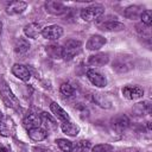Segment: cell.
<instances>
[{
  "label": "cell",
  "instance_id": "obj_1",
  "mask_svg": "<svg viewBox=\"0 0 152 152\" xmlns=\"http://www.w3.org/2000/svg\"><path fill=\"white\" fill-rule=\"evenodd\" d=\"M0 94H1L2 101L8 107H11V108H13L15 110L20 109V104H19V101H18L17 96L13 94V91L11 90V88L8 87V84L5 81L0 82Z\"/></svg>",
  "mask_w": 152,
  "mask_h": 152
},
{
  "label": "cell",
  "instance_id": "obj_4",
  "mask_svg": "<svg viewBox=\"0 0 152 152\" xmlns=\"http://www.w3.org/2000/svg\"><path fill=\"white\" fill-rule=\"evenodd\" d=\"M133 68V61L129 56H118L113 62V69L118 72H126Z\"/></svg>",
  "mask_w": 152,
  "mask_h": 152
},
{
  "label": "cell",
  "instance_id": "obj_30",
  "mask_svg": "<svg viewBox=\"0 0 152 152\" xmlns=\"http://www.w3.org/2000/svg\"><path fill=\"white\" fill-rule=\"evenodd\" d=\"M113 146L109 144H99L91 148V152H112Z\"/></svg>",
  "mask_w": 152,
  "mask_h": 152
},
{
  "label": "cell",
  "instance_id": "obj_6",
  "mask_svg": "<svg viewBox=\"0 0 152 152\" xmlns=\"http://www.w3.org/2000/svg\"><path fill=\"white\" fill-rule=\"evenodd\" d=\"M110 126H112V129L116 133H122L124 131H126L129 126V119L124 115V114H120V115H116L115 118L112 119V122H110Z\"/></svg>",
  "mask_w": 152,
  "mask_h": 152
},
{
  "label": "cell",
  "instance_id": "obj_23",
  "mask_svg": "<svg viewBox=\"0 0 152 152\" xmlns=\"http://www.w3.org/2000/svg\"><path fill=\"white\" fill-rule=\"evenodd\" d=\"M45 51H46L48 56L53 58V59L62 58V46H59L58 44H50V45H48L45 48Z\"/></svg>",
  "mask_w": 152,
  "mask_h": 152
},
{
  "label": "cell",
  "instance_id": "obj_2",
  "mask_svg": "<svg viewBox=\"0 0 152 152\" xmlns=\"http://www.w3.org/2000/svg\"><path fill=\"white\" fill-rule=\"evenodd\" d=\"M82 50V43L77 39H69L65 42L64 46L62 48V58L71 59L76 55H78Z\"/></svg>",
  "mask_w": 152,
  "mask_h": 152
},
{
  "label": "cell",
  "instance_id": "obj_27",
  "mask_svg": "<svg viewBox=\"0 0 152 152\" xmlns=\"http://www.w3.org/2000/svg\"><path fill=\"white\" fill-rule=\"evenodd\" d=\"M59 90H61L62 95H64V96H66V97H71V96L75 94L74 87H72L70 83H68V82L62 83L61 87H59Z\"/></svg>",
  "mask_w": 152,
  "mask_h": 152
},
{
  "label": "cell",
  "instance_id": "obj_11",
  "mask_svg": "<svg viewBox=\"0 0 152 152\" xmlns=\"http://www.w3.org/2000/svg\"><path fill=\"white\" fill-rule=\"evenodd\" d=\"M87 77L90 81V83H93L95 87L99 88H103L107 86V80L104 76H102L100 72L95 71V70H88L87 71Z\"/></svg>",
  "mask_w": 152,
  "mask_h": 152
},
{
  "label": "cell",
  "instance_id": "obj_24",
  "mask_svg": "<svg viewBox=\"0 0 152 152\" xmlns=\"http://www.w3.org/2000/svg\"><path fill=\"white\" fill-rule=\"evenodd\" d=\"M93 99H94L95 103L99 104V106L102 107V108H110V107H112V106H110V104H112L110 101H109L103 94H94Z\"/></svg>",
  "mask_w": 152,
  "mask_h": 152
},
{
  "label": "cell",
  "instance_id": "obj_7",
  "mask_svg": "<svg viewBox=\"0 0 152 152\" xmlns=\"http://www.w3.org/2000/svg\"><path fill=\"white\" fill-rule=\"evenodd\" d=\"M14 129L15 127L13 121L0 112V134L4 137H10L14 134Z\"/></svg>",
  "mask_w": 152,
  "mask_h": 152
},
{
  "label": "cell",
  "instance_id": "obj_12",
  "mask_svg": "<svg viewBox=\"0 0 152 152\" xmlns=\"http://www.w3.org/2000/svg\"><path fill=\"white\" fill-rule=\"evenodd\" d=\"M104 44H106V38L104 37H102L100 34H93L88 39V42L86 44V48L90 51H95V50H100Z\"/></svg>",
  "mask_w": 152,
  "mask_h": 152
},
{
  "label": "cell",
  "instance_id": "obj_18",
  "mask_svg": "<svg viewBox=\"0 0 152 152\" xmlns=\"http://www.w3.org/2000/svg\"><path fill=\"white\" fill-rule=\"evenodd\" d=\"M30 46H31V44L26 38L19 37L14 43V51L19 55H24L30 50Z\"/></svg>",
  "mask_w": 152,
  "mask_h": 152
},
{
  "label": "cell",
  "instance_id": "obj_19",
  "mask_svg": "<svg viewBox=\"0 0 152 152\" xmlns=\"http://www.w3.org/2000/svg\"><path fill=\"white\" fill-rule=\"evenodd\" d=\"M61 128H62L63 133H65L66 135H70V137H76L80 132V127L77 125H75L74 122H71L70 120L63 121V124L61 125Z\"/></svg>",
  "mask_w": 152,
  "mask_h": 152
},
{
  "label": "cell",
  "instance_id": "obj_25",
  "mask_svg": "<svg viewBox=\"0 0 152 152\" xmlns=\"http://www.w3.org/2000/svg\"><path fill=\"white\" fill-rule=\"evenodd\" d=\"M39 116H40L42 124H44V126H45L48 129H53V128H56V122H55V120H53L48 113H42Z\"/></svg>",
  "mask_w": 152,
  "mask_h": 152
},
{
  "label": "cell",
  "instance_id": "obj_13",
  "mask_svg": "<svg viewBox=\"0 0 152 152\" xmlns=\"http://www.w3.org/2000/svg\"><path fill=\"white\" fill-rule=\"evenodd\" d=\"M12 74L15 77H18L19 80L24 81V82H27L31 78V74H30L28 69L25 65H23V64H18V63L13 64V66H12Z\"/></svg>",
  "mask_w": 152,
  "mask_h": 152
},
{
  "label": "cell",
  "instance_id": "obj_33",
  "mask_svg": "<svg viewBox=\"0 0 152 152\" xmlns=\"http://www.w3.org/2000/svg\"><path fill=\"white\" fill-rule=\"evenodd\" d=\"M33 151H36V152H51L50 150L44 148V147H33Z\"/></svg>",
  "mask_w": 152,
  "mask_h": 152
},
{
  "label": "cell",
  "instance_id": "obj_21",
  "mask_svg": "<svg viewBox=\"0 0 152 152\" xmlns=\"http://www.w3.org/2000/svg\"><path fill=\"white\" fill-rule=\"evenodd\" d=\"M50 109H51V112L53 113V115L57 116L59 120H62V121H68V120H70L69 114H68L58 103L52 102V103L50 104Z\"/></svg>",
  "mask_w": 152,
  "mask_h": 152
},
{
  "label": "cell",
  "instance_id": "obj_31",
  "mask_svg": "<svg viewBox=\"0 0 152 152\" xmlns=\"http://www.w3.org/2000/svg\"><path fill=\"white\" fill-rule=\"evenodd\" d=\"M140 19H141V24L146 25V26H150L151 23H152V14H151V11L146 10V11H142V13L140 14Z\"/></svg>",
  "mask_w": 152,
  "mask_h": 152
},
{
  "label": "cell",
  "instance_id": "obj_26",
  "mask_svg": "<svg viewBox=\"0 0 152 152\" xmlns=\"http://www.w3.org/2000/svg\"><path fill=\"white\" fill-rule=\"evenodd\" d=\"M134 110L139 114V115H144V114H150L151 113V104L150 102H141V103H137Z\"/></svg>",
  "mask_w": 152,
  "mask_h": 152
},
{
  "label": "cell",
  "instance_id": "obj_17",
  "mask_svg": "<svg viewBox=\"0 0 152 152\" xmlns=\"http://www.w3.org/2000/svg\"><path fill=\"white\" fill-rule=\"evenodd\" d=\"M24 33H25L26 37L34 39V38L38 37V34L42 33V27H40V25L37 24V23H30V24L25 25V27H24Z\"/></svg>",
  "mask_w": 152,
  "mask_h": 152
},
{
  "label": "cell",
  "instance_id": "obj_34",
  "mask_svg": "<svg viewBox=\"0 0 152 152\" xmlns=\"http://www.w3.org/2000/svg\"><path fill=\"white\" fill-rule=\"evenodd\" d=\"M1 30H2V24H1V21H0V34H1Z\"/></svg>",
  "mask_w": 152,
  "mask_h": 152
},
{
  "label": "cell",
  "instance_id": "obj_15",
  "mask_svg": "<svg viewBox=\"0 0 152 152\" xmlns=\"http://www.w3.org/2000/svg\"><path fill=\"white\" fill-rule=\"evenodd\" d=\"M100 30L106 31V32H118V31H122L125 30V25L120 21H115V20H109V21H104L102 24L99 25Z\"/></svg>",
  "mask_w": 152,
  "mask_h": 152
},
{
  "label": "cell",
  "instance_id": "obj_16",
  "mask_svg": "<svg viewBox=\"0 0 152 152\" xmlns=\"http://www.w3.org/2000/svg\"><path fill=\"white\" fill-rule=\"evenodd\" d=\"M23 125L26 129H32V128H37V127H40L42 125V120H40V116L38 114H28L24 118L23 120Z\"/></svg>",
  "mask_w": 152,
  "mask_h": 152
},
{
  "label": "cell",
  "instance_id": "obj_20",
  "mask_svg": "<svg viewBox=\"0 0 152 152\" xmlns=\"http://www.w3.org/2000/svg\"><path fill=\"white\" fill-rule=\"evenodd\" d=\"M142 13V8L140 6H137V5H132V6H128L125 12H124V15L129 19V20H135L138 18H140V14Z\"/></svg>",
  "mask_w": 152,
  "mask_h": 152
},
{
  "label": "cell",
  "instance_id": "obj_28",
  "mask_svg": "<svg viewBox=\"0 0 152 152\" xmlns=\"http://www.w3.org/2000/svg\"><path fill=\"white\" fill-rule=\"evenodd\" d=\"M56 142H57L58 147H59L63 152H71L72 148H74L72 142L69 141V140H66V139H57Z\"/></svg>",
  "mask_w": 152,
  "mask_h": 152
},
{
  "label": "cell",
  "instance_id": "obj_9",
  "mask_svg": "<svg viewBox=\"0 0 152 152\" xmlns=\"http://www.w3.org/2000/svg\"><path fill=\"white\" fill-rule=\"evenodd\" d=\"M45 11L52 15H62L68 11V8L59 1H48L45 2Z\"/></svg>",
  "mask_w": 152,
  "mask_h": 152
},
{
  "label": "cell",
  "instance_id": "obj_8",
  "mask_svg": "<svg viewBox=\"0 0 152 152\" xmlns=\"http://www.w3.org/2000/svg\"><path fill=\"white\" fill-rule=\"evenodd\" d=\"M122 95L127 99V100H138L140 97H142L144 95V89L139 86H125L122 88Z\"/></svg>",
  "mask_w": 152,
  "mask_h": 152
},
{
  "label": "cell",
  "instance_id": "obj_3",
  "mask_svg": "<svg viewBox=\"0 0 152 152\" xmlns=\"http://www.w3.org/2000/svg\"><path fill=\"white\" fill-rule=\"evenodd\" d=\"M104 12V8L102 6H97V5H94V6H89V7H84L81 10V18L87 21V23H90V21H94V20H97Z\"/></svg>",
  "mask_w": 152,
  "mask_h": 152
},
{
  "label": "cell",
  "instance_id": "obj_29",
  "mask_svg": "<svg viewBox=\"0 0 152 152\" xmlns=\"http://www.w3.org/2000/svg\"><path fill=\"white\" fill-rule=\"evenodd\" d=\"M137 32L145 39H150L151 38V30H150V26H146L144 24L141 25H137Z\"/></svg>",
  "mask_w": 152,
  "mask_h": 152
},
{
  "label": "cell",
  "instance_id": "obj_32",
  "mask_svg": "<svg viewBox=\"0 0 152 152\" xmlns=\"http://www.w3.org/2000/svg\"><path fill=\"white\" fill-rule=\"evenodd\" d=\"M89 147H90V142L87 141V140H82V141H78L74 148H75V151H77V152H84V151H87ZM74 148H72V150H74Z\"/></svg>",
  "mask_w": 152,
  "mask_h": 152
},
{
  "label": "cell",
  "instance_id": "obj_5",
  "mask_svg": "<svg viewBox=\"0 0 152 152\" xmlns=\"http://www.w3.org/2000/svg\"><path fill=\"white\" fill-rule=\"evenodd\" d=\"M45 39L49 40H56L59 37H62L63 34V27L59 25H49L45 26L44 28H42V33H40Z\"/></svg>",
  "mask_w": 152,
  "mask_h": 152
},
{
  "label": "cell",
  "instance_id": "obj_10",
  "mask_svg": "<svg viewBox=\"0 0 152 152\" xmlns=\"http://www.w3.org/2000/svg\"><path fill=\"white\" fill-rule=\"evenodd\" d=\"M27 7V4L25 1H11L6 6V13L10 15H17L23 13Z\"/></svg>",
  "mask_w": 152,
  "mask_h": 152
},
{
  "label": "cell",
  "instance_id": "obj_22",
  "mask_svg": "<svg viewBox=\"0 0 152 152\" xmlns=\"http://www.w3.org/2000/svg\"><path fill=\"white\" fill-rule=\"evenodd\" d=\"M28 137L34 140V141H42L44 139H46L48 137V133L45 129L40 128V127H37V128H32V129H28Z\"/></svg>",
  "mask_w": 152,
  "mask_h": 152
},
{
  "label": "cell",
  "instance_id": "obj_14",
  "mask_svg": "<svg viewBox=\"0 0 152 152\" xmlns=\"http://www.w3.org/2000/svg\"><path fill=\"white\" fill-rule=\"evenodd\" d=\"M108 62H109L108 55H107V53H102V52L91 55V56H89V58H88V64H89L90 66H103V65H106Z\"/></svg>",
  "mask_w": 152,
  "mask_h": 152
}]
</instances>
